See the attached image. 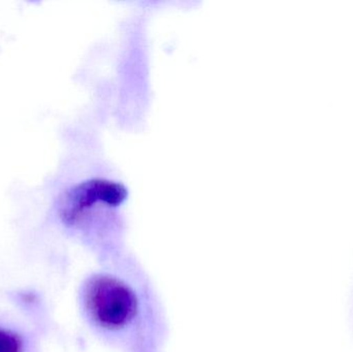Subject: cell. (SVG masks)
Segmentation results:
<instances>
[{
  "label": "cell",
  "instance_id": "3957f363",
  "mask_svg": "<svg viewBox=\"0 0 353 352\" xmlns=\"http://www.w3.org/2000/svg\"><path fill=\"white\" fill-rule=\"evenodd\" d=\"M21 342L14 335L0 330V352H20Z\"/></svg>",
  "mask_w": 353,
  "mask_h": 352
},
{
  "label": "cell",
  "instance_id": "6da1fadb",
  "mask_svg": "<svg viewBox=\"0 0 353 352\" xmlns=\"http://www.w3.org/2000/svg\"><path fill=\"white\" fill-rule=\"evenodd\" d=\"M87 304L93 318L108 328H120L132 320L137 300L132 291L115 279H97L87 291Z\"/></svg>",
  "mask_w": 353,
  "mask_h": 352
},
{
  "label": "cell",
  "instance_id": "7a4b0ae2",
  "mask_svg": "<svg viewBox=\"0 0 353 352\" xmlns=\"http://www.w3.org/2000/svg\"><path fill=\"white\" fill-rule=\"evenodd\" d=\"M126 198L128 190L122 184L108 180H89L74 186L64 194L60 202V215L64 221L72 223L94 205L118 206Z\"/></svg>",
  "mask_w": 353,
  "mask_h": 352
}]
</instances>
